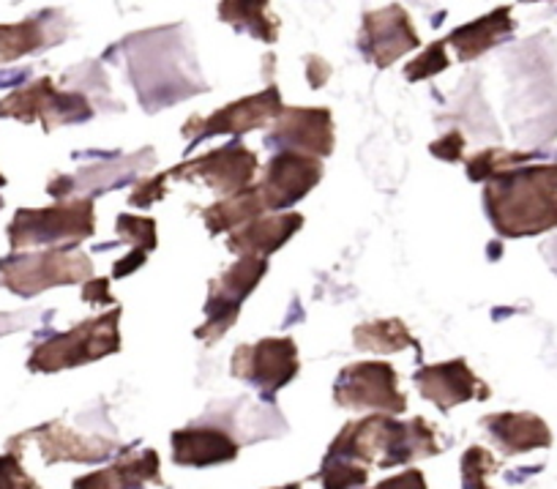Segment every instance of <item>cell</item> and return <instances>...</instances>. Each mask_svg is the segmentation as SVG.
Returning a JSON list of instances; mask_svg holds the SVG:
<instances>
[{"label":"cell","instance_id":"obj_1","mask_svg":"<svg viewBox=\"0 0 557 489\" xmlns=\"http://www.w3.org/2000/svg\"><path fill=\"white\" fill-rule=\"evenodd\" d=\"M484 208L506 239L541 235L557 228V164H533L486 181Z\"/></svg>","mask_w":557,"mask_h":489},{"label":"cell","instance_id":"obj_2","mask_svg":"<svg viewBox=\"0 0 557 489\" xmlns=\"http://www.w3.org/2000/svg\"><path fill=\"white\" fill-rule=\"evenodd\" d=\"M329 454L358 462L363 467L377 465L388 470L421 456L441 454V445H437L435 427L421 416L412 421H396L385 413H372L361 421L347 424L331 443Z\"/></svg>","mask_w":557,"mask_h":489},{"label":"cell","instance_id":"obj_3","mask_svg":"<svg viewBox=\"0 0 557 489\" xmlns=\"http://www.w3.org/2000/svg\"><path fill=\"white\" fill-rule=\"evenodd\" d=\"M121 309H112L107 315L90 317L79 322L66 334L52 337L50 342L39 345L30 356V372H61V369L83 367V364L99 362L121 351Z\"/></svg>","mask_w":557,"mask_h":489},{"label":"cell","instance_id":"obj_4","mask_svg":"<svg viewBox=\"0 0 557 489\" xmlns=\"http://www.w3.org/2000/svg\"><path fill=\"white\" fill-rule=\"evenodd\" d=\"M96 230L94 200L77 197L63 200L52 208H23L14 213L9 224V244L12 249L47 244H77L90 239Z\"/></svg>","mask_w":557,"mask_h":489},{"label":"cell","instance_id":"obj_5","mask_svg":"<svg viewBox=\"0 0 557 489\" xmlns=\"http://www.w3.org/2000/svg\"><path fill=\"white\" fill-rule=\"evenodd\" d=\"M90 279H94V262L85 252L50 249L0 260V282L23 298L45 293L58 284H77L90 282Z\"/></svg>","mask_w":557,"mask_h":489},{"label":"cell","instance_id":"obj_6","mask_svg":"<svg viewBox=\"0 0 557 489\" xmlns=\"http://www.w3.org/2000/svg\"><path fill=\"white\" fill-rule=\"evenodd\" d=\"M265 271V257H238V262L233 268H227L222 277L213 279L206 304L208 322L195 331L197 340H206L208 345L222 340L227 334V329H233L235 320H238L246 295L262 282Z\"/></svg>","mask_w":557,"mask_h":489},{"label":"cell","instance_id":"obj_7","mask_svg":"<svg viewBox=\"0 0 557 489\" xmlns=\"http://www.w3.org/2000/svg\"><path fill=\"white\" fill-rule=\"evenodd\" d=\"M94 115V107L88 105L83 94H66L58 90L50 77H41L30 83L28 88H20L0 101V118H14V121L45 123V132H52L63 123H83Z\"/></svg>","mask_w":557,"mask_h":489},{"label":"cell","instance_id":"obj_8","mask_svg":"<svg viewBox=\"0 0 557 489\" xmlns=\"http://www.w3.org/2000/svg\"><path fill=\"white\" fill-rule=\"evenodd\" d=\"M334 400L350 411H380L399 416L407 411V396L399 391L396 369L385 362L350 364L339 372L334 386Z\"/></svg>","mask_w":557,"mask_h":489},{"label":"cell","instance_id":"obj_9","mask_svg":"<svg viewBox=\"0 0 557 489\" xmlns=\"http://www.w3.org/2000/svg\"><path fill=\"white\" fill-rule=\"evenodd\" d=\"M257 168H260V161H257L255 150H249L240 143H230L222 145V148L208 150V154L197 156V159L184 161V164L168 170V173L170 179L202 181L208 190L219 192L224 197H233L240 190H246V186H251Z\"/></svg>","mask_w":557,"mask_h":489},{"label":"cell","instance_id":"obj_10","mask_svg":"<svg viewBox=\"0 0 557 489\" xmlns=\"http://www.w3.org/2000/svg\"><path fill=\"white\" fill-rule=\"evenodd\" d=\"M298 345L290 337H271L257 345H240L233 353L230 372L238 380L262 389L265 400H271L278 389H285L298 375Z\"/></svg>","mask_w":557,"mask_h":489},{"label":"cell","instance_id":"obj_11","mask_svg":"<svg viewBox=\"0 0 557 489\" xmlns=\"http://www.w3.org/2000/svg\"><path fill=\"white\" fill-rule=\"evenodd\" d=\"M323 181V161L312 156L278 150L257 181V195L265 211H285Z\"/></svg>","mask_w":557,"mask_h":489},{"label":"cell","instance_id":"obj_12","mask_svg":"<svg viewBox=\"0 0 557 489\" xmlns=\"http://www.w3.org/2000/svg\"><path fill=\"white\" fill-rule=\"evenodd\" d=\"M282 110H285L282 94H278L276 85H268L260 94L233 101V105L222 107L213 115L189 118L184 126V137L191 145H197L206 137H216V134H235V137H240V134L251 132V129L268 126V121H276Z\"/></svg>","mask_w":557,"mask_h":489},{"label":"cell","instance_id":"obj_13","mask_svg":"<svg viewBox=\"0 0 557 489\" xmlns=\"http://www.w3.org/2000/svg\"><path fill=\"white\" fill-rule=\"evenodd\" d=\"M265 145L293 150V154L323 156L334 154V118L325 107H285L278 112L273 129L268 132Z\"/></svg>","mask_w":557,"mask_h":489},{"label":"cell","instance_id":"obj_14","mask_svg":"<svg viewBox=\"0 0 557 489\" xmlns=\"http://www.w3.org/2000/svg\"><path fill=\"white\" fill-rule=\"evenodd\" d=\"M418 45H421V39H418L416 28H412L410 17H407L401 7H388L383 12L363 14L358 47L377 69H388L391 63L399 61L410 50H416Z\"/></svg>","mask_w":557,"mask_h":489},{"label":"cell","instance_id":"obj_15","mask_svg":"<svg viewBox=\"0 0 557 489\" xmlns=\"http://www.w3.org/2000/svg\"><path fill=\"white\" fill-rule=\"evenodd\" d=\"M412 383L418 386L421 396L430 402H435L437 411L448 413L451 407L465 405L470 400H486L490 389L484 386V380H479L473 375V369L468 367L465 358L446 364H432V367H421L412 375Z\"/></svg>","mask_w":557,"mask_h":489},{"label":"cell","instance_id":"obj_16","mask_svg":"<svg viewBox=\"0 0 557 489\" xmlns=\"http://www.w3.org/2000/svg\"><path fill=\"white\" fill-rule=\"evenodd\" d=\"M173 462L186 467H211L233 462L240 443L222 427H186L173 432Z\"/></svg>","mask_w":557,"mask_h":489},{"label":"cell","instance_id":"obj_17","mask_svg":"<svg viewBox=\"0 0 557 489\" xmlns=\"http://www.w3.org/2000/svg\"><path fill=\"white\" fill-rule=\"evenodd\" d=\"M304 228V217L298 211L271 213L249 222L246 228L230 233L227 246L240 257H265L287 244Z\"/></svg>","mask_w":557,"mask_h":489},{"label":"cell","instance_id":"obj_18","mask_svg":"<svg viewBox=\"0 0 557 489\" xmlns=\"http://www.w3.org/2000/svg\"><path fill=\"white\" fill-rule=\"evenodd\" d=\"M481 427L490 432V438L508 456L528 454V451L549 449L552 445L549 427L535 413H495V416L481 418Z\"/></svg>","mask_w":557,"mask_h":489},{"label":"cell","instance_id":"obj_19","mask_svg":"<svg viewBox=\"0 0 557 489\" xmlns=\"http://www.w3.org/2000/svg\"><path fill=\"white\" fill-rule=\"evenodd\" d=\"M28 438L39 440V449L45 454V462H101L110 454H115L117 445L110 440L90 438V435H79L74 429L61 427V424H50V427L34 429L25 432Z\"/></svg>","mask_w":557,"mask_h":489},{"label":"cell","instance_id":"obj_20","mask_svg":"<svg viewBox=\"0 0 557 489\" xmlns=\"http://www.w3.org/2000/svg\"><path fill=\"white\" fill-rule=\"evenodd\" d=\"M146 484H162L159 476V454L153 449L128 454L104 470L77 478L72 489H143Z\"/></svg>","mask_w":557,"mask_h":489},{"label":"cell","instance_id":"obj_21","mask_svg":"<svg viewBox=\"0 0 557 489\" xmlns=\"http://www.w3.org/2000/svg\"><path fill=\"white\" fill-rule=\"evenodd\" d=\"M511 34H513L511 9L503 7V9H495L492 14H486V17H479L473 20V23L454 30V34L448 36L446 45H451L454 50H457L459 61H475V58L484 56L486 50H492V47L511 39Z\"/></svg>","mask_w":557,"mask_h":489},{"label":"cell","instance_id":"obj_22","mask_svg":"<svg viewBox=\"0 0 557 489\" xmlns=\"http://www.w3.org/2000/svg\"><path fill=\"white\" fill-rule=\"evenodd\" d=\"M260 217H265V208H262L255 184L240 190L238 195L224 197V200L202 208V219H206V228L211 230V235L227 233V230L235 233V230L246 228V224Z\"/></svg>","mask_w":557,"mask_h":489},{"label":"cell","instance_id":"obj_23","mask_svg":"<svg viewBox=\"0 0 557 489\" xmlns=\"http://www.w3.org/2000/svg\"><path fill=\"white\" fill-rule=\"evenodd\" d=\"M47 23H50V17H30L17 25H0V63L17 61L28 52H36L58 41V36L47 30Z\"/></svg>","mask_w":557,"mask_h":489},{"label":"cell","instance_id":"obj_24","mask_svg":"<svg viewBox=\"0 0 557 489\" xmlns=\"http://www.w3.org/2000/svg\"><path fill=\"white\" fill-rule=\"evenodd\" d=\"M352 342H356L358 351H372V353H399L405 347H418L416 337L407 331L405 322L399 317H391V320H372L363 322L352 331Z\"/></svg>","mask_w":557,"mask_h":489},{"label":"cell","instance_id":"obj_25","mask_svg":"<svg viewBox=\"0 0 557 489\" xmlns=\"http://www.w3.org/2000/svg\"><path fill=\"white\" fill-rule=\"evenodd\" d=\"M265 3H222L219 7V17L230 23L238 30H249L255 39L276 41L278 39V23L265 14Z\"/></svg>","mask_w":557,"mask_h":489},{"label":"cell","instance_id":"obj_26","mask_svg":"<svg viewBox=\"0 0 557 489\" xmlns=\"http://www.w3.org/2000/svg\"><path fill=\"white\" fill-rule=\"evenodd\" d=\"M535 159V154H528V150H508L500 148V145H492V148L481 150L473 159L468 161V179L470 181H490L495 179L497 173H506V170L519 168L524 161Z\"/></svg>","mask_w":557,"mask_h":489},{"label":"cell","instance_id":"obj_27","mask_svg":"<svg viewBox=\"0 0 557 489\" xmlns=\"http://www.w3.org/2000/svg\"><path fill=\"white\" fill-rule=\"evenodd\" d=\"M318 481H323V489H363L369 481V467L325 454Z\"/></svg>","mask_w":557,"mask_h":489},{"label":"cell","instance_id":"obj_28","mask_svg":"<svg viewBox=\"0 0 557 489\" xmlns=\"http://www.w3.org/2000/svg\"><path fill=\"white\" fill-rule=\"evenodd\" d=\"M500 467L497 456L481 445H470L462 456V489H492L490 476Z\"/></svg>","mask_w":557,"mask_h":489},{"label":"cell","instance_id":"obj_29","mask_svg":"<svg viewBox=\"0 0 557 489\" xmlns=\"http://www.w3.org/2000/svg\"><path fill=\"white\" fill-rule=\"evenodd\" d=\"M451 66V58L446 52V41H435V45L426 47L424 52L418 58H412L410 63L405 66V77L410 83H421V80H430L437 77L441 72Z\"/></svg>","mask_w":557,"mask_h":489},{"label":"cell","instance_id":"obj_30","mask_svg":"<svg viewBox=\"0 0 557 489\" xmlns=\"http://www.w3.org/2000/svg\"><path fill=\"white\" fill-rule=\"evenodd\" d=\"M115 228L117 233H121V239L132 241L134 252L148 255V252L157 249V222H153V219L134 217V213H121Z\"/></svg>","mask_w":557,"mask_h":489},{"label":"cell","instance_id":"obj_31","mask_svg":"<svg viewBox=\"0 0 557 489\" xmlns=\"http://www.w3.org/2000/svg\"><path fill=\"white\" fill-rule=\"evenodd\" d=\"M0 489H41V487L23 470L20 456L12 451V454L0 456Z\"/></svg>","mask_w":557,"mask_h":489},{"label":"cell","instance_id":"obj_32","mask_svg":"<svg viewBox=\"0 0 557 489\" xmlns=\"http://www.w3.org/2000/svg\"><path fill=\"white\" fill-rule=\"evenodd\" d=\"M168 181H170V173H159V175H153V179H148V181H139V184L134 186L128 203H132L134 208L153 206V203L162 200V197L168 195V190H164V184H168Z\"/></svg>","mask_w":557,"mask_h":489},{"label":"cell","instance_id":"obj_33","mask_svg":"<svg viewBox=\"0 0 557 489\" xmlns=\"http://www.w3.org/2000/svg\"><path fill=\"white\" fill-rule=\"evenodd\" d=\"M430 154L437 156V159L443 161H459L465 156V137L462 132H448L446 137H441L437 143L430 145Z\"/></svg>","mask_w":557,"mask_h":489},{"label":"cell","instance_id":"obj_34","mask_svg":"<svg viewBox=\"0 0 557 489\" xmlns=\"http://www.w3.org/2000/svg\"><path fill=\"white\" fill-rule=\"evenodd\" d=\"M374 489H430V487H426V481H424V473L416 470V467H410V470L399 473V476L383 478V481H380Z\"/></svg>","mask_w":557,"mask_h":489},{"label":"cell","instance_id":"obj_35","mask_svg":"<svg viewBox=\"0 0 557 489\" xmlns=\"http://www.w3.org/2000/svg\"><path fill=\"white\" fill-rule=\"evenodd\" d=\"M83 298L88 304H115L110 295V279H90L83 284Z\"/></svg>","mask_w":557,"mask_h":489},{"label":"cell","instance_id":"obj_36","mask_svg":"<svg viewBox=\"0 0 557 489\" xmlns=\"http://www.w3.org/2000/svg\"><path fill=\"white\" fill-rule=\"evenodd\" d=\"M329 74H331L329 63H323L320 58H309V85H312V88H320V85H325Z\"/></svg>","mask_w":557,"mask_h":489},{"label":"cell","instance_id":"obj_37","mask_svg":"<svg viewBox=\"0 0 557 489\" xmlns=\"http://www.w3.org/2000/svg\"><path fill=\"white\" fill-rule=\"evenodd\" d=\"M278 489H301V484H287V487H278Z\"/></svg>","mask_w":557,"mask_h":489},{"label":"cell","instance_id":"obj_38","mask_svg":"<svg viewBox=\"0 0 557 489\" xmlns=\"http://www.w3.org/2000/svg\"><path fill=\"white\" fill-rule=\"evenodd\" d=\"M3 186H7V179H3V175H0V190H3Z\"/></svg>","mask_w":557,"mask_h":489}]
</instances>
